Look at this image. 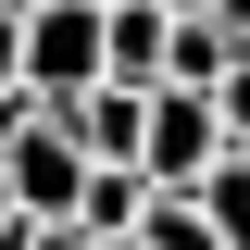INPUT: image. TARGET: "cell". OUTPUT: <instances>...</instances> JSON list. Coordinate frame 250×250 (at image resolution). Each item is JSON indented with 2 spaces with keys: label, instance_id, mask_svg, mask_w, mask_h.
Instances as JSON below:
<instances>
[{
  "label": "cell",
  "instance_id": "1",
  "mask_svg": "<svg viewBox=\"0 0 250 250\" xmlns=\"http://www.w3.org/2000/svg\"><path fill=\"white\" fill-rule=\"evenodd\" d=\"M113 75V0H25V88L88 100Z\"/></svg>",
  "mask_w": 250,
  "mask_h": 250
},
{
  "label": "cell",
  "instance_id": "2",
  "mask_svg": "<svg viewBox=\"0 0 250 250\" xmlns=\"http://www.w3.org/2000/svg\"><path fill=\"white\" fill-rule=\"evenodd\" d=\"M0 163H13V200H25V225H75V200H88V138L62 125V100L25 125V138H0Z\"/></svg>",
  "mask_w": 250,
  "mask_h": 250
},
{
  "label": "cell",
  "instance_id": "3",
  "mask_svg": "<svg viewBox=\"0 0 250 250\" xmlns=\"http://www.w3.org/2000/svg\"><path fill=\"white\" fill-rule=\"evenodd\" d=\"M225 150H238V138H225V100L213 88H150V138H138L150 188H200Z\"/></svg>",
  "mask_w": 250,
  "mask_h": 250
},
{
  "label": "cell",
  "instance_id": "4",
  "mask_svg": "<svg viewBox=\"0 0 250 250\" xmlns=\"http://www.w3.org/2000/svg\"><path fill=\"white\" fill-rule=\"evenodd\" d=\"M62 125L88 138V163H138V138H150V88H113V75H100L88 100H62Z\"/></svg>",
  "mask_w": 250,
  "mask_h": 250
},
{
  "label": "cell",
  "instance_id": "5",
  "mask_svg": "<svg viewBox=\"0 0 250 250\" xmlns=\"http://www.w3.org/2000/svg\"><path fill=\"white\" fill-rule=\"evenodd\" d=\"M163 50H175V13L163 0H113V88H163Z\"/></svg>",
  "mask_w": 250,
  "mask_h": 250
},
{
  "label": "cell",
  "instance_id": "6",
  "mask_svg": "<svg viewBox=\"0 0 250 250\" xmlns=\"http://www.w3.org/2000/svg\"><path fill=\"white\" fill-rule=\"evenodd\" d=\"M138 213H150V163H88L75 225H88V238H138Z\"/></svg>",
  "mask_w": 250,
  "mask_h": 250
},
{
  "label": "cell",
  "instance_id": "7",
  "mask_svg": "<svg viewBox=\"0 0 250 250\" xmlns=\"http://www.w3.org/2000/svg\"><path fill=\"white\" fill-rule=\"evenodd\" d=\"M225 62H238V25H225V13H175L163 88H225Z\"/></svg>",
  "mask_w": 250,
  "mask_h": 250
},
{
  "label": "cell",
  "instance_id": "8",
  "mask_svg": "<svg viewBox=\"0 0 250 250\" xmlns=\"http://www.w3.org/2000/svg\"><path fill=\"white\" fill-rule=\"evenodd\" d=\"M150 250H225V225L200 213V188H150V213H138Z\"/></svg>",
  "mask_w": 250,
  "mask_h": 250
},
{
  "label": "cell",
  "instance_id": "9",
  "mask_svg": "<svg viewBox=\"0 0 250 250\" xmlns=\"http://www.w3.org/2000/svg\"><path fill=\"white\" fill-rule=\"evenodd\" d=\"M200 213L225 225V250H250V150H225L213 175H200Z\"/></svg>",
  "mask_w": 250,
  "mask_h": 250
},
{
  "label": "cell",
  "instance_id": "10",
  "mask_svg": "<svg viewBox=\"0 0 250 250\" xmlns=\"http://www.w3.org/2000/svg\"><path fill=\"white\" fill-rule=\"evenodd\" d=\"M213 100H225V138H238V150H250V50L225 62V88H213Z\"/></svg>",
  "mask_w": 250,
  "mask_h": 250
},
{
  "label": "cell",
  "instance_id": "11",
  "mask_svg": "<svg viewBox=\"0 0 250 250\" xmlns=\"http://www.w3.org/2000/svg\"><path fill=\"white\" fill-rule=\"evenodd\" d=\"M25 88V13H13V0H0V100Z\"/></svg>",
  "mask_w": 250,
  "mask_h": 250
},
{
  "label": "cell",
  "instance_id": "12",
  "mask_svg": "<svg viewBox=\"0 0 250 250\" xmlns=\"http://www.w3.org/2000/svg\"><path fill=\"white\" fill-rule=\"evenodd\" d=\"M0 225H25V200H13V163H0Z\"/></svg>",
  "mask_w": 250,
  "mask_h": 250
},
{
  "label": "cell",
  "instance_id": "13",
  "mask_svg": "<svg viewBox=\"0 0 250 250\" xmlns=\"http://www.w3.org/2000/svg\"><path fill=\"white\" fill-rule=\"evenodd\" d=\"M213 13H225V25H238V50H250V0H213Z\"/></svg>",
  "mask_w": 250,
  "mask_h": 250
},
{
  "label": "cell",
  "instance_id": "14",
  "mask_svg": "<svg viewBox=\"0 0 250 250\" xmlns=\"http://www.w3.org/2000/svg\"><path fill=\"white\" fill-rule=\"evenodd\" d=\"M0 250H38V225H0Z\"/></svg>",
  "mask_w": 250,
  "mask_h": 250
},
{
  "label": "cell",
  "instance_id": "15",
  "mask_svg": "<svg viewBox=\"0 0 250 250\" xmlns=\"http://www.w3.org/2000/svg\"><path fill=\"white\" fill-rule=\"evenodd\" d=\"M163 13H213V0H163Z\"/></svg>",
  "mask_w": 250,
  "mask_h": 250
},
{
  "label": "cell",
  "instance_id": "16",
  "mask_svg": "<svg viewBox=\"0 0 250 250\" xmlns=\"http://www.w3.org/2000/svg\"><path fill=\"white\" fill-rule=\"evenodd\" d=\"M100 250H150V238H100Z\"/></svg>",
  "mask_w": 250,
  "mask_h": 250
},
{
  "label": "cell",
  "instance_id": "17",
  "mask_svg": "<svg viewBox=\"0 0 250 250\" xmlns=\"http://www.w3.org/2000/svg\"><path fill=\"white\" fill-rule=\"evenodd\" d=\"M13 13H25V0H13Z\"/></svg>",
  "mask_w": 250,
  "mask_h": 250
}]
</instances>
